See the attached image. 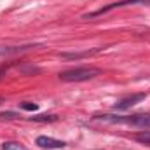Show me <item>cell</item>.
<instances>
[{
	"label": "cell",
	"instance_id": "3957f363",
	"mask_svg": "<svg viewBox=\"0 0 150 150\" xmlns=\"http://www.w3.org/2000/svg\"><path fill=\"white\" fill-rule=\"evenodd\" d=\"M136 4L150 5V0H120V2H113V4H108V5H105V7H101V9H98V11H94V12H91V14H87V16H84V18H96V16H101V14L110 12L113 9L126 7V5H136Z\"/></svg>",
	"mask_w": 150,
	"mask_h": 150
},
{
	"label": "cell",
	"instance_id": "30bf717a",
	"mask_svg": "<svg viewBox=\"0 0 150 150\" xmlns=\"http://www.w3.org/2000/svg\"><path fill=\"white\" fill-rule=\"evenodd\" d=\"M19 115L16 112H0V119L2 120H11V119H18Z\"/></svg>",
	"mask_w": 150,
	"mask_h": 150
},
{
	"label": "cell",
	"instance_id": "8fae6325",
	"mask_svg": "<svg viewBox=\"0 0 150 150\" xmlns=\"http://www.w3.org/2000/svg\"><path fill=\"white\" fill-rule=\"evenodd\" d=\"M21 108H23V110H37L38 107L35 105V103H28V101H26V103L21 105Z\"/></svg>",
	"mask_w": 150,
	"mask_h": 150
},
{
	"label": "cell",
	"instance_id": "52a82bcc",
	"mask_svg": "<svg viewBox=\"0 0 150 150\" xmlns=\"http://www.w3.org/2000/svg\"><path fill=\"white\" fill-rule=\"evenodd\" d=\"M30 120H33V122H54V120H58V115H54V113H42V115L30 117Z\"/></svg>",
	"mask_w": 150,
	"mask_h": 150
},
{
	"label": "cell",
	"instance_id": "4fadbf2b",
	"mask_svg": "<svg viewBox=\"0 0 150 150\" xmlns=\"http://www.w3.org/2000/svg\"><path fill=\"white\" fill-rule=\"evenodd\" d=\"M2 75H4V72H2V70H0V79H2Z\"/></svg>",
	"mask_w": 150,
	"mask_h": 150
},
{
	"label": "cell",
	"instance_id": "8992f818",
	"mask_svg": "<svg viewBox=\"0 0 150 150\" xmlns=\"http://www.w3.org/2000/svg\"><path fill=\"white\" fill-rule=\"evenodd\" d=\"M37 47L35 44H28V45H11V47H0V56H5V54H18V52H23V51H30Z\"/></svg>",
	"mask_w": 150,
	"mask_h": 150
},
{
	"label": "cell",
	"instance_id": "9c48e42d",
	"mask_svg": "<svg viewBox=\"0 0 150 150\" xmlns=\"http://www.w3.org/2000/svg\"><path fill=\"white\" fill-rule=\"evenodd\" d=\"M2 150H25V147L18 142H5L2 145Z\"/></svg>",
	"mask_w": 150,
	"mask_h": 150
},
{
	"label": "cell",
	"instance_id": "5b68a950",
	"mask_svg": "<svg viewBox=\"0 0 150 150\" xmlns=\"http://www.w3.org/2000/svg\"><path fill=\"white\" fill-rule=\"evenodd\" d=\"M37 145L40 149H45V150H59V149H65L67 147L65 142L56 140V138H51V136H38Z\"/></svg>",
	"mask_w": 150,
	"mask_h": 150
},
{
	"label": "cell",
	"instance_id": "7c38bea8",
	"mask_svg": "<svg viewBox=\"0 0 150 150\" xmlns=\"http://www.w3.org/2000/svg\"><path fill=\"white\" fill-rule=\"evenodd\" d=\"M2 103H4V98H2V96H0V105H2Z\"/></svg>",
	"mask_w": 150,
	"mask_h": 150
},
{
	"label": "cell",
	"instance_id": "ba28073f",
	"mask_svg": "<svg viewBox=\"0 0 150 150\" xmlns=\"http://www.w3.org/2000/svg\"><path fill=\"white\" fill-rule=\"evenodd\" d=\"M134 140L143 143V145H150V131H143V133L134 134Z\"/></svg>",
	"mask_w": 150,
	"mask_h": 150
},
{
	"label": "cell",
	"instance_id": "277c9868",
	"mask_svg": "<svg viewBox=\"0 0 150 150\" xmlns=\"http://www.w3.org/2000/svg\"><path fill=\"white\" fill-rule=\"evenodd\" d=\"M145 98H147V93H136V94H131V96H126V98L119 100L113 108H115V110H126V108H131L133 105L140 103V101L145 100Z\"/></svg>",
	"mask_w": 150,
	"mask_h": 150
},
{
	"label": "cell",
	"instance_id": "6da1fadb",
	"mask_svg": "<svg viewBox=\"0 0 150 150\" xmlns=\"http://www.w3.org/2000/svg\"><path fill=\"white\" fill-rule=\"evenodd\" d=\"M94 119L98 120H105V122H112V124H127V126H136V127H150V115L149 113H134V115H96Z\"/></svg>",
	"mask_w": 150,
	"mask_h": 150
},
{
	"label": "cell",
	"instance_id": "7a4b0ae2",
	"mask_svg": "<svg viewBox=\"0 0 150 150\" xmlns=\"http://www.w3.org/2000/svg\"><path fill=\"white\" fill-rule=\"evenodd\" d=\"M100 74H101V70L96 68V67H79V68L61 72L59 74V80H63V82H84V80L98 77Z\"/></svg>",
	"mask_w": 150,
	"mask_h": 150
}]
</instances>
